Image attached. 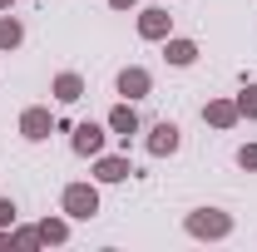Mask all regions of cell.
Returning <instances> with one entry per match:
<instances>
[{"label":"cell","mask_w":257,"mask_h":252,"mask_svg":"<svg viewBox=\"0 0 257 252\" xmlns=\"http://www.w3.org/2000/svg\"><path fill=\"white\" fill-rule=\"evenodd\" d=\"M237 168L257 173V144H242V149H237Z\"/></svg>","instance_id":"obj_17"},{"label":"cell","mask_w":257,"mask_h":252,"mask_svg":"<svg viewBox=\"0 0 257 252\" xmlns=\"http://www.w3.org/2000/svg\"><path fill=\"white\" fill-rule=\"evenodd\" d=\"M35 232H40V247H64L69 242V218H40Z\"/></svg>","instance_id":"obj_13"},{"label":"cell","mask_w":257,"mask_h":252,"mask_svg":"<svg viewBox=\"0 0 257 252\" xmlns=\"http://www.w3.org/2000/svg\"><path fill=\"white\" fill-rule=\"evenodd\" d=\"M237 114L257 119V79H242V94H237Z\"/></svg>","instance_id":"obj_15"},{"label":"cell","mask_w":257,"mask_h":252,"mask_svg":"<svg viewBox=\"0 0 257 252\" xmlns=\"http://www.w3.org/2000/svg\"><path fill=\"white\" fill-rule=\"evenodd\" d=\"M144 149H149V158H173L178 149H183V129L173 124V119H159V124L149 129Z\"/></svg>","instance_id":"obj_4"},{"label":"cell","mask_w":257,"mask_h":252,"mask_svg":"<svg viewBox=\"0 0 257 252\" xmlns=\"http://www.w3.org/2000/svg\"><path fill=\"white\" fill-rule=\"evenodd\" d=\"M173 35V15L163 10V5H149V10H139V40H168Z\"/></svg>","instance_id":"obj_7"},{"label":"cell","mask_w":257,"mask_h":252,"mask_svg":"<svg viewBox=\"0 0 257 252\" xmlns=\"http://www.w3.org/2000/svg\"><path fill=\"white\" fill-rule=\"evenodd\" d=\"M128 173H134L128 154H99L94 158V183H124Z\"/></svg>","instance_id":"obj_9"},{"label":"cell","mask_w":257,"mask_h":252,"mask_svg":"<svg viewBox=\"0 0 257 252\" xmlns=\"http://www.w3.org/2000/svg\"><path fill=\"white\" fill-rule=\"evenodd\" d=\"M139 0H109V10H134Z\"/></svg>","instance_id":"obj_20"},{"label":"cell","mask_w":257,"mask_h":252,"mask_svg":"<svg viewBox=\"0 0 257 252\" xmlns=\"http://www.w3.org/2000/svg\"><path fill=\"white\" fill-rule=\"evenodd\" d=\"M25 45V25L10 15V10H0V55H10V50H20Z\"/></svg>","instance_id":"obj_14"},{"label":"cell","mask_w":257,"mask_h":252,"mask_svg":"<svg viewBox=\"0 0 257 252\" xmlns=\"http://www.w3.org/2000/svg\"><path fill=\"white\" fill-rule=\"evenodd\" d=\"M10 237H15V247H20V252L40 247V232H35V227H10Z\"/></svg>","instance_id":"obj_16"},{"label":"cell","mask_w":257,"mask_h":252,"mask_svg":"<svg viewBox=\"0 0 257 252\" xmlns=\"http://www.w3.org/2000/svg\"><path fill=\"white\" fill-rule=\"evenodd\" d=\"M114 89H119V99H128V104H134V99H149L154 94V74H149L144 64H124L119 79H114Z\"/></svg>","instance_id":"obj_5"},{"label":"cell","mask_w":257,"mask_h":252,"mask_svg":"<svg viewBox=\"0 0 257 252\" xmlns=\"http://www.w3.org/2000/svg\"><path fill=\"white\" fill-rule=\"evenodd\" d=\"M60 213H64V218H74V222H89L99 213V183H64Z\"/></svg>","instance_id":"obj_2"},{"label":"cell","mask_w":257,"mask_h":252,"mask_svg":"<svg viewBox=\"0 0 257 252\" xmlns=\"http://www.w3.org/2000/svg\"><path fill=\"white\" fill-rule=\"evenodd\" d=\"M15 213H20L15 198H0V227H15Z\"/></svg>","instance_id":"obj_18"},{"label":"cell","mask_w":257,"mask_h":252,"mask_svg":"<svg viewBox=\"0 0 257 252\" xmlns=\"http://www.w3.org/2000/svg\"><path fill=\"white\" fill-rule=\"evenodd\" d=\"M15 247V237H10V227H0V252H10Z\"/></svg>","instance_id":"obj_19"},{"label":"cell","mask_w":257,"mask_h":252,"mask_svg":"<svg viewBox=\"0 0 257 252\" xmlns=\"http://www.w3.org/2000/svg\"><path fill=\"white\" fill-rule=\"evenodd\" d=\"M237 119H242V114H237V99H208V104H203V124L208 129H237Z\"/></svg>","instance_id":"obj_8"},{"label":"cell","mask_w":257,"mask_h":252,"mask_svg":"<svg viewBox=\"0 0 257 252\" xmlns=\"http://www.w3.org/2000/svg\"><path fill=\"white\" fill-rule=\"evenodd\" d=\"M50 94L60 99V104H79V99H84V74H74V69H60V74L50 79Z\"/></svg>","instance_id":"obj_12"},{"label":"cell","mask_w":257,"mask_h":252,"mask_svg":"<svg viewBox=\"0 0 257 252\" xmlns=\"http://www.w3.org/2000/svg\"><path fill=\"white\" fill-rule=\"evenodd\" d=\"M104 144H109V124H94V119H89V124H74V129H69V149H74L79 158H99V154H104Z\"/></svg>","instance_id":"obj_3"},{"label":"cell","mask_w":257,"mask_h":252,"mask_svg":"<svg viewBox=\"0 0 257 252\" xmlns=\"http://www.w3.org/2000/svg\"><path fill=\"white\" fill-rule=\"evenodd\" d=\"M163 60L173 64V69L198 64V40H188V35H168V40H163Z\"/></svg>","instance_id":"obj_10"},{"label":"cell","mask_w":257,"mask_h":252,"mask_svg":"<svg viewBox=\"0 0 257 252\" xmlns=\"http://www.w3.org/2000/svg\"><path fill=\"white\" fill-rule=\"evenodd\" d=\"M104 124H109V134H114V139H134V134H139V114H134V104H128V99H119V104H114V109H109V119H104Z\"/></svg>","instance_id":"obj_11"},{"label":"cell","mask_w":257,"mask_h":252,"mask_svg":"<svg viewBox=\"0 0 257 252\" xmlns=\"http://www.w3.org/2000/svg\"><path fill=\"white\" fill-rule=\"evenodd\" d=\"M50 134H55V114H50L45 104H30V109L20 114V139H25V144H45Z\"/></svg>","instance_id":"obj_6"},{"label":"cell","mask_w":257,"mask_h":252,"mask_svg":"<svg viewBox=\"0 0 257 252\" xmlns=\"http://www.w3.org/2000/svg\"><path fill=\"white\" fill-rule=\"evenodd\" d=\"M183 232L198 237V242H223V237H232V213H223V208H193L183 218Z\"/></svg>","instance_id":"obj_1"},{"label":"cell","mask_w":257,"mask_h":252,"mask_svg":"<svg viewBox=\"0 0 257 252\" xmlns=\"http://www.w3.org/2000/svg\"><path fill=\"white\" fill-rule=\"evenodd\" d=\"M0 10H15V0H0Z\"/></svg>","instance_id":"obj_21"}]
</instances>
